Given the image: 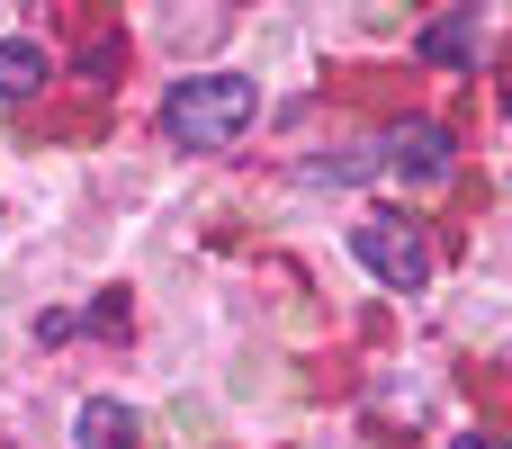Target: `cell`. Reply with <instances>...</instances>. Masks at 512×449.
Here are the masks:
<instances>
[{
  "instance_id": "8992f818",
  "label": "cell",
  "mask_w": 512,
  "mask_h": 449,
  "mask_svg": "<svg viewBox=\"0 0 512 449\" xmlns=\"http://www.w3.org/2000/svg\"><path fill=\"white\" fill-rule=\"evenodd\" d=\"M72 441H81V449H135V414H126L117 396H90L81 423H72Z\"/></svg>"
},
{
  "instance_id": "3957f363",
  "label": "cell",
  "mask_w": 512,
  "mask_h": 449,
  "mask_svg": "<svg viewBox=\"0 0 512 449\" xmlns=\"http://www.w3.org/2000/svg\"><path fill=\"white\" fill-rule=\"evenodd\" d=\"M387 162H396L405 180H441V171H450V126H423V117L396 126V135H387Z\"/></svg>"
},
{
  "instance_id": "52a82bcc",
  "label": "cell",
  "mask_w": 512,
  "mask_h": 449,
  "mask_svg": "<svg viewBox=\"0 0 512 449\" xmlns=\"http://www.w3.org/2000/svg\"><path fill=\"white\" fill-rule=\"evenodd\" d=\"M450 449H504V441H495V432H459Z\"/></svg>"
},
{
  "instance_id": "7a4b0ae2",
  "label": "cell",
  "mask_w": 512,
  "mask_h": 449,
  "mask_svg": "<svg viewBox=\"0 0 512 449\" xmlns=\"http://www.w3.org/2000/svg\"><path fill=\"white\" fill-rule=\"evenodd\" d=\"M351 252H360V270H378V288H396V297H423V279H432V243H423L405 216H360V225H351Z\"/></svg>"
},
{
  "instance_id": "277c9868",
  "label": "cell",
  "mask_w": 512,
  "mask_h": 449,
  "mask_svg": "<svg viewBox=\"0 0 512 449\" xmlns=\"http://www.w3.org/2000/svg\"><path fill=\"white\" fill-rule=\"evenodd\" d=\"M423 63H441V72H468V63H477V9H450V18H432V27H423Z\"/></svg>"
},
{
  "instance_id": "6da1fadb",
  "label": "cell",
  "mask_w": 512,
  "mask_h": 449,
  "mask_svg": "<svg viewBox=\"0 0 512 449\" xmlns=\"http://www.w3.org/2000/svg\"><path fill=\"white\" fill-rule=\"evenodd\" d=\"M252 81L243 72H198V81H171L162 90V135L171 144H189V153H216V144H234L243 126H252Z\"/></svg>"
},
{
  "instance_id": "5b68a950",
  "label": "cell",
  "mask_w": 512,
  "mask_h": 449,
  "mask_svg": "<svg viewBox=\"0 0 512 449\" xmlns=\"http://www.w3.org/2000/svg\"><path fill=\"white\" fill-rule=\"evenodd\" d=\"M45 72H54V63H45L36 36H0V99H36Z\"/></svg>"
}]
</instances>
